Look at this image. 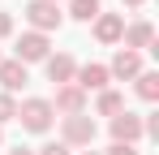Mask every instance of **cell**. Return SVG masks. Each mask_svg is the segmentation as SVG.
Returning a JSON list of instances; mask_svg holds the SVG:
<instances>
[{
    "label": "cell",
    "instance_id": "obj_5",
    "mask_svg": "<svg viewBox=\"0 0 159 155\" xmlns=\"http://www.w3.org/2000/svg\"><path fill=\"white\" fill-rule=\"evenodd\" d=\"M107 129H112V142H129V147H138V142L146 138V134H142V116L129 112V108H125V112H116V116L107 121Z\"/></svg>",
    "mask_w": 159,
    "mask_h": 155
},
{
    "label": "cell",
    "instance_id": "obj_18",
    "mask_svg": "<svg viewBox=\"0 0 159 155\" xmlns=\"http://www.w3.org/2000/svg\"><path fill=\"white\" fill-rule=\"evenodd\" d=\"M9 35H13V13L0 9V39H9Z\"/></svg>",
    "mask_w": 159,
    "mask_h": 155
},
{
    "label": "cell",
    "instance_id": "obj_24",
    "mask_svg": "<svg viewBox=\"0 0 159 155\" xmlns=\"http://www.w3.org/2000/svg\"><path fill=\"white\" fill-rule=\"evenodd\" d=\"M52 4H65V0H52Z\"/></svg>",
    "mask_w": 159,
    "mask_h": 155
},
{
    "label": "cell",
    "instance_id": "obj_21",
    "mask_svg": "<svg viewBox=\"0 0 159 155\" xmlns=\"http://www.w3.org/2000/svg\"><path fill=\"white\" fill-rule=\"evenodd\" d=\"M120 4H129V9H142V4H146V0H120Z\"/></svg>",
    "mask_w": 159,
    "mask_h": 155
},
{
    "label": "cell",
    "instance_id": "obj_6",
    "mask_svg": "<svg viewBox=\"0 0 159 155\" xmlns=\"http://www.w3.org/2000/svg\"><path fill=\"white\" fill-rule=\"evenodd\" d=\"M146 65H142V52H129V48H116L112 56V65H107V78H116V82H133V78L142 73Z\"/></svg>",
    "mask_w": 159,
    "mask_h": 155
},
{
    "label": "cell",
    "instance_id": "obj_23",
    "mask_svg": "<svg viewBox=\"0 0 159 155\" xmlns=\"http://www.w3.org/2000/svg\"><path fill=\"white\" fill-rule=\"evenodd\" d=\"M0 147H4V129H0Z\"/></svg>",
    "mask_w": 159,
    "mask_h": 155
},
{
    "label": "cell",
    "instance_id": "obj_17",
    "mask_svg": "<svg viewBox=\"0 0 159 155\" xmlns=\"http://www.w3.org/2000/svg\"><path fill=\"white\" fill-rule=\"evenodd\" d=\"M34 155H73V151H69L65 142H43V147H39Z\"/></svg>",
    "mask_w": 159,
    "mask_h": 155
},
{
    "label": "cell",
    "instance_id": "obj_22",
    "mask_svg": "<svg viewBox=\"0 0 159 155\" xmlns=\"http://www.w3.org/2000/svg\"><path fill=\"white\" fill-rule=\"evenodd\" d=\"M78 155H103V151H78Z\"/></svg>",
    "mask_w": 159,
    "mask_h": 155
},
{
    "label": "cell",
    "instance_id": "obj_15",
    "mask_svg": "<svg viewBox=\"0 0 159 155\" xmlns=\"http://www.w3.org/2000/svg\"><path fill=\"white\" fill-rule=\"evenodd\" d=\"M133 91H138L142 103H159V73L155 69H142V73L133 78Z\"/></svg>",
    "mask_w": 159,
    "mask_h": 155
},
{
    "label": "cell",
    "instance_id": "obj_11",
    "mask_svg": "<svg viewBox=\"0 0 159 155\" xmlns=\"http://www.w3.org/2000/svg\"><path fill=\"white\" fill-rule=\"evenodd\" d=\"M151 43H155V26L146 22V17L129 22L125 35H120V48H129V52H142V48H151Z\"/></svg>",
    "mask_w": 159,
    "mask_h": 155
},
{
    "label": "cell",
    "instance_id": "obj_10",
    "mask_svg": "<svg viewBox=\"0 0 159 155\" xmlns=\"http://www.w3.org/2000/svg\"><path fill=\"white\" fill-rule=\"evenodd\" d=\"M43 69H48V82L69 86V82H73V73H78V60H73L69 52H56V56H48V60H43Z\"/></svg>",
    "mask_w": 159,
    "mask_h": 155
},
{
    "label": "cell",
    "instance_id": "obj_14",
    "mask_svg": "<svg viewBox=\"0 0 159 155\" xmlns=\"http://www.w3.org/2000/svg\"><path fill=\"white\" fill-rule=\"evenodd\" d=\"M116 112H125V95L116 91V86H107V91H99V99H95V116H116Z\"/></svg>",
    "mask_w": 159,
    "mask_h": 155
},
{
    "label": "cell",
    "instance_id": "obj_8",
    "mask_svg": "<svg viewBox=\"0 0 159 155\" xmlns=\"http://www.w3.org/2000/svg\"><path fill=\"white\" fill-rule=\"evenodd\" d=\"M90 30H95V39H99L103 48H112V43H120V35H125V13H99V17L90 22Z\"/></svg>",
    "mask_w": 159,
    "mask_h": 155
},
{
    "label": "cell",
    "instance_id": "obj_3",
    "mask_svg": "<svg viewBox=\"0 0 159 155\" xmlns=\"http://www.w3.org/2000/svg\"><path fill=\"white\" fill-rule=\"evenodd\" d=\"M26 22H30V30H39V35H52V30H60V22H65V9L52 4V0H30L26 4Z\"/></svg>",
    "mask_w": 159,
    "mask_h": 155
},
{
    "label": "cell",
    "instance_id": "obj_4",
    "mask_svg": "<svg viewBox=\"0 0 159 155\" xmlns=\"http://www.w3.org/2000/svg\"><path fill=\"white\" fill-rule=\"evenodd\" d=\"M48 56H52V39H48V35H39V30L17 35L13 60H22V65H39V60H48Z\"/></svg>",
    "mask_w": 159,
    "mask_h": 155
},
{
    "label": "cell",
    "instance_id": "obj_7",
    "mask_svg": "<svg viewBox=\"0 0 159 155\" xmlns=\"http://www.w3.org/2000/svg\"><path fill=\"white\" fill-rule=\"evenodd\" d=\"M52 112L56 116H78V112H86V91L82 86H56V99H52Z\"/></svg>",
    "mask_w": 159,
    "mask_h": 155
},
{
    "label": "cell",
    "instance_id": "obj_12",
    "mask_svg": "<svg viewBox=\"0 0 159 155\" xmlns=\"http://www.w3.org/2000/svg\"><path fill=\"white\" fill-rule=\"evenodd\" d=\"M26 82H30V69L22 65V60H0V91H4V95L22 91Z\"/></svg>",
    "mask_w": 159,
    "mask_h": 155
},
{
    "label": "cell",
    "instance_id": "obj_2",
    "mask_svg": "<svg viewBox=\"0 0 159 155\" xmlns=\"http://www.w3.org/2000/svg\"><path fill=\"white\" fill-rule=\"evenodd\" d=\"M95 134H99V125H95V116L90 112H78V116H60V142L73 151V147H90L95 142Z\"/></svg>",
    "mask_w": 159,
    "mask_h": 155
},
{
    "label": "cell",
    "instance_id": "obj_9",
    "mask_svg": "<svg viewBox=\"0 0 159 155\" xmlns=\"http://www.w3.org/2000/svg\"><path fill=\"white\" fill-rule=\"evenodd\" d=\"M73 86H82V91H107V86H112V78H107V65H99V60H90V65H78V73H73Z\"/></svg>",
    "mask_w": 159,
    "mask_h": 155
},
{
    "label": "cell",
    "instance_id": "obj_13",
    "mask_svg": "<svg viewBox=\"0 0 159 155\" xmlns=\"http://www.w3.org/2000/svg\"><path fill=\"white\" fill-rule=\"evenodd\" d=\"M103 13V0H65V17H73V22H95Z\"/></svg>",
    "mask_w": 159,
    "mask_h": 155
},
{
    "label": "cell",
    "instance_id": "obj_25",
    "mask_svg": "<svg viewBox=\"0 0 159 155\" xmlns=\"http://www.w3.org/2000/svg\"><path fill=\"white\" fill-rule=\"evenodd\" d=\"M0 60H4V56H0Z\"/></svg>",
    "mask_w": 159,
    "mask_h": 155
},
{
    "label": "cell",
    "instance_id": "obj_19",
    "mask_svg": "<svg viewBox=\"0 0 159 155\" xmlns=\"http://www.w3.org/2000/svg\"><path fill=\"white\" fill-rule=\"evenodd\" d=\"M103 155H138V147H129V142H112Z\"/></svg>",
    "mask_w": 159,
    "mask_h": 155
},
{
    "label": "cell",
    "instance_id": "obj_20",
    "mask_svg": "<svg viewBox=\"0 0 159 155\" xmlns=\"http://www.w3.org/2000/svg\"><path fill=\"white\" fill-rule=\"evenodd\" d=\"M4 155H34V151H30V147H9Z\"/></svg>",
    "mask_w": 159,
    "mask_h": 155
},
{
    "label": "cell",
    "instance_id": "obj_1",
    "mask_svg": "<svg viewBox=\"0 0 159 155\" xmlns=\"http://www.w3.org/2000/svg\"><path fill=\"white\" fill-rule=\"evenodd\" d=\"M13 121H22V129H26V134H48V129L56 125L52 99H43V95H30V99H22Z\"/></svg>",
    "mask_w": 159,
    "mask_h": 155
},
{
    "label": "cell",
    "instance_id": "obj_16",
    "mask_svg": "<svg viewBox=\"0 0 159 155\" xmlns=\"http://www.w3.org/2000/svg\"><path fill=\"white\" fill-rule=\"evenodd\" d=\"M13 116H17V99L0 91V129H4V121H13Z\"/></svg>",
    "mask_w": 159,
    "mask_h": 155
}]
</instances>
